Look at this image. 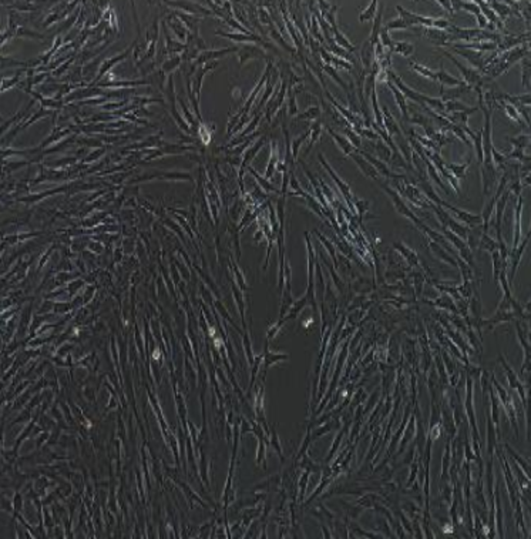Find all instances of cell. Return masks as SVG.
<instances>
[{
    "mask_svg": "<svg viewBox=\"0 0 531 539\" xmlns=\"http://www.w3.org/2000/svg\"><path fill=\"white\" fill-rule=\"evenodd\" d=\"M319 161L322 163V166L326 169V172L329 173V175L332 177V180L336 183V186H338V189L340 190V193H342V195L345 197V200L348 201V204H349V207L350 209H353V204H352V201H353V194H352V191H350V187H349V184L348 183H345L342 178H340L339 175L336 174V173L332 170V167L326 163V160L323 158V154H319Z\"/></svg>",
    "mask_w": 531,
    "mask_h": 539,
    "instance_id": "52a82bcc",
    "label": "cell"
},
{
    "mask_svg": "<svg viewBox=\"0 0 531 539\" xmlns=\"http://www.w3.org/2000/svg\"><path fill=\"white\" fill-rule=\"evenodd\" d=\"M480 108L479 106H473L470 107L467 104L459 102V100H453V102H446L445 103V113H456V111H463L466 114H474L476 111H479Z\"/></svg>",
    "mask_w": 531,
    "mask_h": 539,
    "instance_id": "44dd1931",
    "label": "cell"
},
{
    "mask_svg": "<svg viewBox=\"0 0 531 539\" xmlns=\"http://www.w3.org/2000/svg\"><path fill=\"white\" fill-rule=\"evenodd\" d=\"M425 164L427 166V174H429V178H431L445 193H447L448 194V187H447L446 184H445V181H443V178L440 177V174L437 173V170L433 167V164L427 160V158H425Z\"/></svg>",
    "mask_w": 531,
    "mask_h": 539,
    "instance_id": "4dcf8cb0",
    "label": "cell"
},
{
    "mask_svg": "<svg viewBox=\"0 0 531 539\" xmlns=\"http://www.w3.org/2000/svg\"><path fill=\"white\" fill-rule=\"evenodd\" d=\"M451 3H453V9H454V12H456V10H459V9H463V10H466V12L471 13V15H474V16L480 15V7L477 6V3H476L474 0H471V1L462 0V1H451Z\"/></svg>",
    "mask_w": 531,
    "mask_h": 539,
    "instance_id": "1f68e13d",
    "label": "cell"
},
{
    "mask_svg": "<svg viewBox=\"0 0 531 539\" xmlns=\"http://www.w3.org/2000/svg\"><path fill=\"white\" fill-rule=\"evenodd\" d=\"M436 76H437V82L440 83V86L442 87H446V86L454 87V86H459V85L462 83V80H459V79H456L454 76L448 74L446 70H445L443 65L440 66L439 71H436Z\"/></svg>",
    "mask_w": 531,
    "mask_h": 539,
    "instance_id": "cb8c5ba5",
    "label": "cell"
},
{
    "mask_svg": "<svg viewBox=\"0 0 531 539\" xmlns=\"http://www.w3.org/2000/svg\"><path fill=\"white\" fill-rule=\"evenodd\" d=\"M443 233H445V238H447L459 250V254H460L462 259L465 260V262H467L468 265H473V253H471V248L468 247V244H466V241L462 240L460 237H457L456 234H453L447 228H443Z\"/></svg>",
    "mask_w": 531,
    "mask_h": 539,
    "instance_id": "ba28073f",
    "label": "cell"
},
{
    "mask_svg": "<svg viewBox=\"0 0 531 539\" xmlns=\"http://www.w3.org/2000/svg\"><path fill=\"white\" fill-rule=\"evenodd\" d=\"M479 244H480V248L481 250H486L489 253H493V251L498 250V244L490 237L489 233H483L481 234V238H480V243Z\"/></svg>",
    "mask_w": 531,
    "mask_h": 539,
    "instance_id": "74e56055",
    "label": "cell"
},
{
    "mask_svg": "<svg viewBox=\"0 0 531 539\" xmlns=\"http://www.w3.org/2000/svg\"><path fill=\"white\" fill-rule=\"evenodd\" d=\"M309 133H311V129L308 130L306 133H303L300 137H298V139H295V140L292 141V153H294V156H295V157H297L298 153H299V147H300V146L303 144V141L309 137Z\"/></svg>",
    "mask_w": 531,
    "mask_h": 539,
    "instance_id": "c3c4849f",
    "label": "cell"
},
{
    "mask_svg": "<svg viewBox=\"0 0 531 539\" xmlns=\"http://www.w3.org/2000/svg\"><path fill=\"white\" fill-rule=\"evenodd\" d=\"M378 6H379V1L378 0H372L370 4L359 13V20L362 23L367 22V20H373L375 16H376V12H378Z\"/></svg>",
    "mask_w": 531,
    "mask_h": 539,
    "instance_id": "e575fe53",
    "label": "cell"
},
{
    "mask_svg": "<svg viewBox=\"0 0 531 539\" xmlns=\"http://www.w3.org/2000/svg\"><path fill=\"white\" fill-rule=\"evenodd\" d=\"M350 157L355 160V163L359 166V169L362 170V173L366 175V177H369V178H373V180H379V173L376 172V169L362 156L361 153L358 150H355L352 154H350Z\"/></svg>",
    "mask_w": 531,
    "mask_h": 539,
    "instance_id": "9a60e30c",
    "label": "cell"
},
{
    "mask_svg": "<svg viewBox=\"0 0 531 539\" xmlns=\"http://www.w3.org/2000/svg\"><path fill=\"white\" fill-rule=\"evenodd\" d=\"M521 211H523V198L518 197V203L515 206V218H514V238H513V248L520 244L521 240Z\"/></svg>",
    "mask_w": 531,
    "mask_h": 539,
    "instance_id": "ffe728a7",
    "label": "cell"
},
{
    "mask_svg": "<svg viewBox=\"0 0 531 539\" xmlns=\"http://www.w3.org/2000/svg\"><path fill=\"white\" fill-rule=\"evenodd\" d=\"M454 53H457L459 56L465 57L470 65L473 67H476L479 71H481L484 69V63H486V56L484 53L481 52H474V50H468V49H453Z\"/></svg>",
    "mask_w": 531,
    "mask_h": 539,
    "instance_id": "30bf717a",
    "label": "cell"
},
{
    "mask_svg": "<svg viewBox=\"0 0 531 539\" xmlns=\"http://www.w3.org/2000/svg\"><path fill=\"white\" fill-rule=\"evenodd\" d=\"M409 66H410V69H412L413 71L419 73L420 76H423V77L429 79V80L437 82V76H436V71H434V70H431V69H429V67H426V66L419 65V63H415V62H410Z\"/></svg>",
    "mask_w": 531,
    "mask_h": 539,
    "instance_id": "d6a6232c",
    "label": "cell"
},
{
    "mask_svg": "<svg viewBox=\"0 0 531 539\" xmlns=\"http://www.w3.org/2000/svg\"><path fill=\"white\" fill-rule=\"evenodd\" d=\"M382 189L384 190V193L390 197V200H392V203H393L395 209H396L402 216L407 217L409 220H412L416 226H419V224L422 223L415 213H412V210L406 206L403 197L399 194L395 189H392V187H389V186H386V184H382Z\"/></svg>",
    "mask_w": 531,
    "mask_h": 539,
    "instance_id": "3957f363",
    "label": "cell"
},
{
    "mask_svg": "<svg viewBox=\"0 0 531 539\" xmlns=\"http://www.w3.org/2000/svg\"><path fill=\"white\" fill-rule=\"evenodd\" d=\"M386 77H387V80H390L395 86L398 87L402 93H403V96L406 97V99H410V100H413L415 103H417L420 107H429L431 108L434 113H437V114H440V116H443L445 117V103L440 100V99H434V97H429V96H426V94H423V93H420V91H416V90H413V88H410V87L407 86V85H404L403 80L392 70V69H387L386 70Z\"/></svg>",
    "mask_w": 531,
    "mask_h": 539,
    "instance_id": "7a4b0ae2",
    "label": "cell"
},
{
    "mask_svg": "<svg viewBox=\"0 0 531 539\" xmlns=\"http://www.w3.org/2000/svg\"><path fill=\"white\" fill-rule=\"evenodd\" d=\"M489 6L491 7V10L497 15V17L500 20H506V17H509L511 15L510 6H507L506 1H498V0H494V1H489Z\"/></svg>",
    "mask_w": 531,
    "mask_h": 539,
    "instance_id": "484cf974",
    "label": "cell"
},
{
    "mask_svg": "<svg viewBox=\"0 0 531 539\" xmlns=\"http://www.w3.org/2000/svg\"><path fill=\"white\" fill-rule=\"evenodd\" d=\"M370 102H372V108H373V114H375V124L383 127V116L381 107H379V100H378V93H376V86L372 88V93H370Z\"/></svg>",
    "mask_w": 531,
    "mask_h": 539,
    "instance_id": "f1b7e54d",
    "label": "cell"
},
{
    "mask_svg": "<svg viewBox=\"0 0 531 539\" xmlns=\"http://www.w3.org/2000/svg\"><path fill=\"white\" fill-rule=\"evenodd\" d=\"M320 117V108L319 107H309L308 110H305L302 114H298L297 119L300 120H315Z\"/></svg>",
    "mask_w": 531,
    "mask_h": 539,
    "instance_id": "ee69618b",
    "label": "cell"
},
{
    "mask_svg": "<svg viewBox=\"0 0 531 539\" xmlns=\"http://www.w3.org/2000/svg\"><path fill=\"white\" fill-rule=\"evenodd\" d=\"M440 206H442L445 210L451 211L454 216L457 217L463 224H466L467 227H477L479 224H481V223H483L481 214H473V213H468V211H465V210H460V209H457V207H454V206L448 204V203H446V201H442V203H440Z\"/></svg>",
    "mask_w": 531,
    "mask_h": 539,
    "instance_id": "8992f818",
    "label": "cell"
},
{
    "mask_svg": "<svg viewBox=\"0 0 531 539\" xmlns=\"http://www.w3.org/2000/svg\"><path fill=\"white\" fill-rule=\"evenodd\" d=\"M383 10H384V3H381V6L378 7V12H376V16L373 19V27H372V35L369 37L370 43L373 46H376L378 43H381V30H382V17H383Z\"/></svg>",
    "mask_w": 531,
    "mask_h": 539,
    "instance_id": "ac0fdd59",
    "label": "cell"
},
{
    "mask_svg": "<svg viewBox=\"0 0 531 539\" xmlns=\"http://www.w3.org/2000/svg\"><path fill=\"white\" fill-rule=\"evenodd\" d=\"M396 10L399 12V17L406 23L407 29L410 27H415V26H422V27H433V23L434 19L433 17H426L422 15H417V13H413L407 9H404L402 6H396Z\"/></svg>",
    "mask_w": 531,
    "mask_h": 539,
    "instance_id": "5b68a950",
    "label": "cell"
},
{
    "mask_svg": "<svg viewBox=\"0 0 531 539\" xmlns=\"http://www.w3.org/2000/svg\"><path fill=\"white\" fill-rule=\"evenodd\" d=\"M331 30H332V33H333V36H335V42H336V44H338L339 47L345 49V50H348L349 53H353V52L356 50V46H353V44L349 42V39H348V37H345V36H343V33H342L339 29H338V26L331 27Z\"/></svg>",
    "mask_w": 531,
    "mask_h": 539,
    "instance_id": "83f0119b",
    "label": "cell"
},
{
    "mask_svg": "<svg viewBox=\"0 0 531 539\" xmlns=\"http://www.w3.org/2000/svg\"><path fill=\"white\" fill-rule=\"evenodd\" d=\"M322 69H323V70H325V71H326V73H328V74H329V76L332 77V79H335V82H336V83H338V85H339V86L342 87V88H343L345 91L348 90V85H346V83H345V82L342 80V77H340L339 74H338V71H336V69H335L333 66L322 65Z\"/></svg>",
    "mask_w": 531,
    "mask_h": 539,
    "instance_id": "60d3db41",
    "label": "cell"
},
{
    "mask_svg": "<svg viewBox=\"0 0 531 539\" xmlns=\"http://www.w3.org/2000/svg\"><path fill=\"white\" fill-rule=\"evenodd\" d=\"M355 133L356 134H359V136H365V137H367L369 140H372V141H378L379 140V136L373 131L372 129H366V127H361V129L355 130Z\"/></svg>",
    "mask_w": 531,
    "mask_h": 539,
    "instance_id": "681fc988",
    "label": "cell"
},
{
    "mask_svg": "<svg viewBox=\"0 0 531 539\" xmlns=\"http://www.w3.org/2000/svg\"><path fill=\"white\" fill-rule=\"evenodd\" d=\"M439 6H442L446 12H448L450 15H453L454 13V9H453V3L451 1H447V0H437L436 1Z\"/></svg>",
    "mask_w": 531,
    "mask_h": 539,
    "instance_id": "f5cc1de1",
    "label": "cell"
},
{
    "mask_svg": "<svg viewBox=\"0 0 531 539\" xmlns=\"http://www.w3.org/2000/svg\"><path fill=\"white\" fill-rule=\"evenodd\" d=\"M386 85H387V87L392 90V93H393V96H395V100H396V104H398V107L400 108V113H402V117L404 119V122H409V120H410V114H409V110H407L406 97L403 96V93H402L398 87L395 86L390 80H387V82H386Z\"/></svg>",
    "mask_w": 531,
    "mask_h": 539,
    "instance_id": "d6986e66",
    "label": "cell"
},
{
    "mask_svg": "<svg viewBox=\"0 0 531 539\" xmlns=\"http://www.w3.org/2000/svg\"><path fill=\"white\" fill-rule=\"evenodd\" d=\"M382 116H383V129L386 130V133L392 137V136H402V131H400V127H399V124H398V122L395 120V117L390 114V111H389V108L386 107V106H383L382 107Z\"/></svg>",
    "mask_w": 531,
    "mask_h": 539,
    "instance_id": "e0dca14e",
    "label": "cell"
},
{
    "mask_svg": "<svg viewBox=\"0 0 531 539\" xmlns=\"http://www.w3.org/2000/svg\"><path fill=\"white\" fill-rule=\"evenodd\" d=\"M251 173H252V174L255 175V178L258 180V181H259V183H261V184H262V187H264L265 190H269V191H275V189H274V187H272V186H271V184H269V183H268L266 180H262V178H261V177H259L258 174H255V172H254L252 169H251Z\"/></svg>",
    "mask_w": 531,
    "mask_h": 539,
    "instance_id": "db71d44e",
    "label": "cell"
},
{
    "mask_svg": "<svg viewBox=\"0 0 531 539\" xmlns=\"http://www.w3.org/2000/svg\"><path fill=\"white\" fill-rule=\"evenodd\" d=\"M218 35H222L236 42H259V37H256L255 35H235V33H218Z\"/></svg>",
    "mask_w": 531,
    "mask_h": 539,
    "instance_id": "ab89813d",
    "label": "cell"
},
{
    "mask_svg": "<svg viewBox=\"0 0 531 539\" xmlns=\"http://www.w3.org/2000/svg\"><path fill=\"white\" fill-rule=\"evenodd\" d=\"M430 250L434 253V256H436L437 259L443 260L445 262L450 264L451 267H457V261L453 259V257L448 254V251L445 250L440 244H437V243H434V241H430Z\"/></svg>",
    "mask_w": 531,
    "mask_h": 539,
    "instance_id": "603a6c76",
    "label": "cell"
},
{
    "mask_svg": "<svg viewBox=\"0 0 531 539\" xmlns=\"http://www.w3.org/2000/svg\"><path fill=\"white\" fill-rule=\"evenodd\" d=\"M479 96V108H481L484 114V126L481 127L483 136V163H481V181H483V194L486 197L493 194L497 183V170L493 161V140H491V107H487L483 103V90L480 87H474Z\"/></svg>",
    "mask_w": 531,
    "mask_h": 539,
    "instance_id": "6da1fadb",
    "label": "cell"
},
{
    "mask_svg": "<svg viewBox=\"0 0 531 539\" xmlns=\"http://www.w3.org/2000/svg\"><path fill=\"white\" fill-rule=\"evenodd\" d=\"M521 62V85L524 88H530V57H524Z\"/></svg>",
    "mask_w": 531,
    "mask_h": 539,
    "instance_id": "8d00e7d4",
    "label": "cell"
},
{
    "mask_svg": "<svg viewBox=\"0 0 531 539\" xmlns=\"http://www.w3.org/2000/svg\"><path fill=\"white\" fill-rule=\"evenodd\" d=\"M530 241V233L526 236V238L523 240V243L521 244H518L515 248H511L510 251V256H509V259H510V280H509V284H513V281H514V276H515V271H517V267H518V264H520V260H521V256H523V253H524V250H526V245H527V243Z\"/></svg>",
    "mask_w": 531,
    "mask_h": 539,
    "instance_id": "7c38bea8",
    "label": "cell"
},
{
    "mask_svg": "<svg viewBox=\"0 0 531 539\" xmlns=\"http://www.w3.org/2000/svg\"><path fill=\"white\" fill-rule=\"evenodd\" d=\"M393 53H398L403 57H410L415 53V46L409 42H395Z\"/></svg>",
    "mask_w": 531,
    "mask_h": 539,
    "instance_id": "d590c367",
    "label": "cell"
},
{
    "mask_svg": "<svg viewBox=\"0 0 531 539\" xmlns=\"http://www.w3.org/2000/svg\"><path fill=\"white\" fill-rule=\"evenodd\" d=\"M343 133H345V137L350 141V144L355 147V150H361V144H362V140L361 137H359V134H356L355 133V130L350 129V127H345L343 129Z\"/></svg>",
    "mask_w": 531,
    "mask_h": 539,
    "instance_id": "f35d334b",
    "label": "cell"
},
{
    "mask_svg": "<svg viewBox=\"0 0 531 539\" xmlns=\"http://www.w3.org/2000/svg\"><path fill=\"white\" fill-rule=\"evenodd\" d=\"M468 164H470V161H467V163H465V164H456V163H446V170L456 180H460V178H465L466 177V173H467V169H468Z\"/></svg>",
    "mask_w": 531,
    "mask_h": 539,
    "instance_id": "f546056e",
    "label": "cell"
},
{
    "mask_svg": "<svg viewBox=\"0 0 531 539\" xmlns=\"http://www.w3.org/2000/svg\"><path fill=\"white\" fill-rule=\"evenodd\" d=\"M423 36H425V39H427L429 42L437 44V46H448L450 44V36H448V33L445 32V30L436 29V27H425Z\"/></svg>",
    "mask_w": 531,
    "mask_h": 539,
    "instance_id": "5bb4252c",
    "label": "cell"
},
{
    "mask_svg": "<svg viewBox=\"0 0 531 539\" xmlns=\"http://www.w3.org/2000/svg\"><path fill=\"white\" fill-rule=\"evenodd\" d=\"M359 60H361L362 69L369 74L372 71L373 63H375V46L370 43L369 39L366 42H363V44H362L361 53H359Z\"/></svg>",
    "mask_w": 531,
    "mask_h": 539,
    "instance_id": "8fae6325",
    "label": "cell"
},
{
    "mask_svg": "<svg viewBox=\"0 0 531 539\" xmlns=\"http://www.w3.org/2000/svg\"><path fill=\"white\" fill-rule=\"evenodd\" d=\"M467 91H471V87L468 86V85H466V83L462 80V83H460L459 86L448 87L447 90H445V88L442 87V88H440V100H442L443 103H446V102H453V100L460 99V96H462V94H465V93H467Z\"/></svg>",
    "mask_w": 531,
    "mask_h": 539,
    "instance_id": "4fadbf2b",
    "label": "cell"
},
{
    "mask_svg": "<svg viewBox=\"0 0 531 539\" xmlns=\"http://www.w3.org/2000/svg\"><path fill=\"white\" fill-rule=\"evenodd\" d=\"M506 448H507V450H509V452H510L511 455L514 456V459H515V461H518L521 467H524V471H526V474H530V468H529V467L526 465V461H524L523 458H520V456H518L517 453H515V452H514V451H513V450H511V448H510V447H509V445H506Z\"/></svg>",
    "mask_w": 531,
    "mask_h": 539,
    "instance_id": "816d5d0a",
    "label": "cell"
},
{
    "mask_svg": "<svg viewBox=\"0 0 531 539\" xmlns=\"http://www.w3.org/2000/svg\"><path fill=\"white\" fill-rule=\"evenodd\" d=\"M395 248H396V250H399V251H402V254H403L404 257L410 261V264H412V265H416V264H417V256H416L412 250H409L404 244H402V243H396V244H395Z\"/></svg>",
    "mask_w": 531,
    "mask_h": 539,
    "instance_id": "b9f144b4",
    "label": "cell"
},
{
    "mask_svg": "<svg viewBox=\"0 0 531 539\" xmlns=\"http://www.w3.org/2000/svg\"><path fill=\"white\" fill-rule=\"evenodd\" d=\"M331 65L333 66L335 69L338 67V69H343V70H348V71H350L353 69L352 63H349V62L343 60V59H339V57H336L333 54H332V59H331Z\"/></svg>",
    "mask_w": 531,
    "mask_h": 539,
    "instance_id": "bcb514c9",
    "label": "cell"
},
{
    "mask_svg": "<svg viewBox=\"0 0 531 539\" xmlns=\"http://www.w3.org/2000/svg\"><path fill=\"white\" fill-rule=\"evenodd\" d=\"M359 153H361L362 156L376 169V172L379 173V175L381 177H384V178H392V180H398V178H403L404 175H402V174H395V173L390 172V169H389V166L386 164V163H383V161H381L379 158H376V157H373L372 154H369V153H366V151L363 150H358Z\"/></svg>",
    "mask_w": 531,
    "mask_h": 539,
    "instance_id": "9c48e42d",
    "label": "cell"
},
{
    "mask_svg": "<svg viewBox=\"0 0 531 539\" xmlns=\"http://www.w3.org/2000/svg\"><path fill=\"white\" fill-rule=\"evenodd\" d=\"M353 201H355V207L358 209L359 216H361L362 218L363 214L366 213V210L369 209V201H365V200H353Z\"/></svg>",
    "mask_w": 531,
    "mask_h": 539,
    "instance_id": "f907efd6",
    "label": "cell"
},
{
    "mask_svg": "<svg viewBox=\"0 0 531 539\" xmlns=\"http://www.w3.org/2000/svg\"><path fill=\"white\" fill-rule=\"evenodd\" d=\"M507 141H510L514 149L526 150L530 146V134L524 133V134H518L515 137H507Z\"/></svg>",
    "mask_w": 531,
    "mask_h": 539,
    "instance_id": "836d02e7",
    "label": "cell"
},
{
    "mask_svg": "<svg viewBox=\"0 0 531 539\" xmlns=\"http://www.w3.org/2000/svg\"><path fill=\"white\" fill-rule=\"evenodd\" d=\"M500 361H501V364H503V367H504V369H506V375H507V380H509V384L511 385V388L517 389L518 392H520V395H521V398H523V402H524V405H526V398H524V388L521 387V383L517 380V375L514 374V371L511 369L510 367H509V364L503 360V357H500Z\"/></svg>",
    "mask_w": 531,
    "mask_h": 539,
    "instance_id": "7402d4cb",
    "label": "cell"
},
{
    "mask_svg": "<svg viewBox=\"0 0 531 539\" xmlns=\"http://www.w3.org/2000/svg\"><path fill=\"white\" fill-rule=\"evenodd\" d=\"M328 133L331 134V137L336 141V144L340 147V150L343 151L346 156H350L353 151H355V147L350 144V141L345 137V136H340V134H338L336 131H333L332 129H329L328 127Z\"/></svg>",
    "mask_w": 531,
    "mask_h": 539,
    "instance_id": "d4e9b609",
    "label": "cell"
},
{
    "mask_svg": "<svg viewBox=\"0 0 531 539\" xmlns=\"http://www.w3.org/2000/svg\"><path fill=\"white\" fill-rule=\"evenodd\" d=\"M442 53H443L446 57H448V59L456 65V67L459 69V71L462 73V76H463V82H465L466 85H468L471 88H474V87L480 83V80H481V77H483V76H481V73H480L479 70L465 66L462 62H459V60H457L451 53H448V52H446V50H443Z\"/></svg>",
    "mask_w": 531,
    "mask_h": 539,
    "instance_id": "277c9868",
    "label": "cell"
},
{
    "mask_svg": "<svg viewBox=\"0 0 531 539\" xmlns=\"http://www.w3.org/2000/svg\"><path fill=\"white\" fill-rule=\"evenodd\" d=\"M373 146H375V150H376L378 156H379V160L389 166L390 164V160H392V150H390V147L383 141L382 139H379L378 141H375Z\"/></svg>",
    "mask_w": 531,
    "mask_h": 539,
    "instance_id": "4316f807",
    "label": "cell"
},
{
    "mask_svg": "<svg viewBox=\"0 0 531 539\" xmlns=\"http://www.w3.org/2000/svg\"><path fill=\"white\" fill-rule=\"evenodd\" d=\"M245 52H249V53H245V54H239V62H241V65H244L248 59H251V57H261V56H264L262 53V50L261 49H258V47H254V46H251V47H245Z\"/></svg>",
    "mask_w": 531,
    "mask_h": 539,
    "instance_id": "7bdbcfd3",
    "label": "cell"
},
{
    "mask_svg": "<svg viewBox=\"0 0 531 539\" xmlns=\"http://www.w3.org/2000/svg\"><path fill=\"white\" fill-rule=\"evenodd\" d=\"M311 133H312V137H311V140H309V144H308V149H306V151L305 153H308V151L311 150V147L316 143V140H318L319 137H320V133H322V123L320 122H316L312 127H311Z\"/></svg>",
    "mask_w": 531,
    "mask_h": 539,
    "instance_id": "f6af8a7d",
    "label": "cell"
},
{
    "mask_svg": "<svg viewBox=\"0 0 531 539\" xmlns=\"http://www.w3.org/2000/svg\"><path fill=\"white\" fill-rule=\"evenodd\" d=\"M384 29L387 32L389 30H403V29H407V26H406V23L400 17H396V19H393V20H390V22L387 23L384 26Z\"/></svg>",
    "mask_w": 531,
    "mask_h": 539,
    "instance_id": "7dc6e473",
    "label": "cell"
},
{
    "mask_svg": "<svg viewBox=\"0 0 531 539\" xmlns=\"http://www.w3.org/2000/svg\"><path fill=\"white\" fill-rule=\"evenodd\" d=\"M510 191L506 189V191L500 195V198L496 201V230H497V237L501 236V220H503V213H504V209L507 206V201L510 198Z\"/></svg>",
    "mask_w": 531,
    "mask_h": 539,
    "instance_id": "2e32d148",
    "label": "cell"
}]
</instances>
